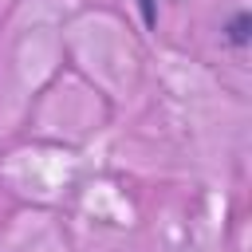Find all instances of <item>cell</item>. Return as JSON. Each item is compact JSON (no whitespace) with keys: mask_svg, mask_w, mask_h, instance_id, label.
<instances>
[{"mask_svg":"<svg viewBox=\"0 0 252 252\" xmlns=\"http://www.w3.org/2000/svg\"><path fill=\"white\" fill-rule=\"evenodd\" d=\"M220 32H224V43L240 51V47H248V39H252V16H248V12H232Z\"/></svg>","mask_w":252,"mask_h":252,"instance_id":"cell-1","label":"cell"},{"mask_svg":"<svg viewBox=\"0 0 252 252\" xmlns=\"http://www.w3.org/2000/svg\"><path fill=\"white\" fill-rule=\"evenodd\" d=\"M138 8H142V24H146V28H154V24H158V12H154V0H138Z\"/></svg>","mask_w":252,"mask_h":252,"instance_id":"cell-2","label":"cell"}]
</instances>
